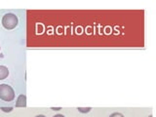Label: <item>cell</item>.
<instances>
[{
    "label": "cell",
    "mask_w": 156,
    "mask_h": 117,
    "mask_svg": "<svg viewBox=\"0 0 156 117\" xmlns=\"http://www.w3.org/2000/svg\"><path fill=\"white\" fill-rule=\"evenodd\" d=\"M15 91L8 84L0 85V100L3 101H12L15 99Z\"/></svg>",
    "instance_id": "cell-2"
},
{
    "label": "cell",
    "mask_w": 156,
    "mask_h": 117,
    "mask_svg": "<svg viewBox=\"0 0 156 117\" xmlns=\"http://www.w3.org/2000/svg\"><path fill=\"white\" fill-rule=\"evenodd\" d=\"M149 117H152V115H150V116H149Z\"/></svg>",
    "instance_id": "cell-12"
},
{
    "label": "cell",
    "mask_w": 156,
    "mask_h": 117,
    "mask_svg": "<svg viewBox=\"0 0 156 117\" xmlns=\"http://www.w3.org/2000/svg\"><path fill=\"white\" fill-rule=\"evenodd\" d=\"M52 109H53V110H60V109H61V107H58V108H55V107H52Z\"/></svg>",
    "instance_id": "cell-9"
},
{
    "label": "cell",
    "mask_w": 156,
    "mask_h": 117,
    "mask_svg": "<svg viewBox=\"0 0 156 117\" xmlns=\"http://www.w3.org/2000/svg\"><path fill=\"white\" fill-rule=\"evenodd\" d=\"M18 23H19L18 17L13 13L5 14L3 16V18H2V26H3L4 28L8 29V30L14 29L18 26Z\"/></svg>",
    "instance_id": "cell-1"
},
{
    "label": "cell",
    "mask_w": 156,
    "mask_h": 117,
    "mask_svg": "<svg viewBox=\"0 0 156 117\" xmlns=\"http://www.w3.org/2000/svg\"><path fill=\"white\" fill-rule=\"evenodd\" d=\"M35 117H46V116H44V115H41V114H40V115H36Z\"/></svg>",
    "instance_id": "cell-10"
},
{
    "label": "cell",
    "mask_w": 156,
    "mask_h": 117,
    "mask_svg": "<svg viewBox=\"0 0 156 117\" xmlns=\"http://www.w3.org/2000/svg\"><path fill=\"white\" fill-rule=\"evenodd\" d=\"M27 106V97L26 95H20L16 101V107H26Z\"/></svg>",
    "instance_id": "cell-3"
},
{
    "label": "cell",
    "mask_w": 156,
    "mask_h": 117,
    "mask_svg": "<svg viewBox=\"0 0 156 117\" xmlns=\"http://www.w3.org/2000/svg\"><path fill=\"white\" fill-rule=\"evenodd\" d=\"M53 117H66L65 115H62V114H57L55 116H53Z\"/></svg>",
    "instance_id": "cell-8"
},
{
    "label": "cell",
    "mask_w": 156,
    "mask_h": 117,
    "mask_svg": "<svg viewBox=\"0 0 156 117\" xmlns=\"http://www.w3.org/2000/svg\"><path fill=\"white\" fill-rule=\"evenodd\" d=\"M109 117H124V115L120 113V112H114V113H112Z\"/></svg>",
    "instance_id": "cell-6"
},
{
    "label": "cell",
    "mask_w": 156,
    "mask_h": 117,
    "mask_svg": "<svg viewBox=\"0 0 156 117\" xmlns=\"http://www.w3.org/2000/svg\"><path fill=\"white\" fill-rule=\"evenodd\" d=\"M1 110L4 112H11L13 110V107H1Z\"/></svg>",
    "instance_id": "cell-7"
},
{
    "label": "cell",
    "mask_w": 156,
    "mask_h": 117,
    "mask_svg": "<svg viewBox=\"0 0 156 117\" xmlns=\"http://www.w3.org/2000/svg\"><path fill=\"white\" fill-rule=\"evenodd\" d=\"M78 111L81 112V113H88V112L91 111V107H78Z\"/></svg>",
    "instance_id": "cell-5"
},
{
    "label": "cell",
    "mask_w": 156,
    "mask_h": 117,
    "mask_svg": "<svg viewBox=\"0 0 156 117\" xmlns=\"http://www.w3.org/2000/svg\"><path fill=\"white\" fill-rule=\"evenodd\" d=\"M0 50H1V46H0Z\"/></svg>",
    "instance_id": "cell-11"
},
{
    "label": "cell",
    "mask_w": 156,
    "mask_h": 117,
    "mask_svg": "<svg viewBox=\"0 0 156 117\" xmlns=\"http://www.w3.org/2000/svg\"><path fill=\"white\" fill-rule=\"evenodd\" d=\"M9 69L7 66H0V80H4L9 76Z\"/></svg>",
    "instance_id": "cell-4"
}]
</instances>
